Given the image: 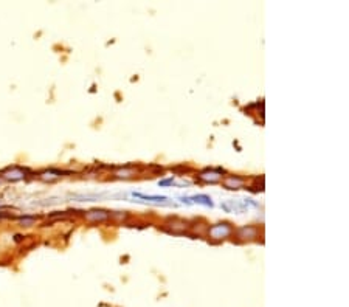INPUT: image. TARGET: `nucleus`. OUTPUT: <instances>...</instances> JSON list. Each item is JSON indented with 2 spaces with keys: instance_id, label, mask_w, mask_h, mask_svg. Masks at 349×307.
I'll return each instance as SVG.
<instances>
[{
  "instance_id": "obj_1",
  "label": "nucleus",
  "mask_w": 349,
  "mask_h": 307,
  "mask_svg": "<svg viewBox=\"0 0 349 307\" xmlns=\"http://www.w3.org/2000/svg\"><path fill=\"white\" fill-rule=\"evenodd\" d=\"M210 233L213 237H225L230 234V228L227 225H217V227H213L210 230Z\"/></svg>"
},
{
  "instance_id": "obj_2",
  "label": "nucleus",
  "mask_w": 349,
  "mask_h": 307,
  "mask_svg": "<svg viewBox=\"0 0 349 307\" xmlns=\"http://www.w3.org/2000/svg\"><path fill=\"white\" fill-rule=\"evenodd\" d=\"M191 200H194L196 203H200V205H205V207H213V202L208 196H203V194H199V196H194L191 197Z\"/></svg>"
},
{
  "instance_id": "obj_3",
  "label": "nucleus",
  "mask_w": 349,
  "mask_h": 307,
  "mask_svg": "<svg viewBox=\"0 0 349 307\" xmlns=\"http://www.w3.org/2000/svg\"><path fill=\"white\" fill-rule=\"evenodd\" d=\"M134 196L146 199V200H152V202H165V200H168L165 196H145V194H140V193H134Z\"/></svg>"
},
{
  "instance_id": "obj_4",
  "label": "nucleus",
  "mask_w": 349,
  "mask_h": 307,
  "mask_svg": "<svg viewBox=\"0 0 349 307\" xmlns=\"http://www.w3.org/2000/svg\"><path fill=\"white\" fill-rule=\"evenodd\" d=\"M95 214H88L87 217L90 221H93V219H106L107 214H101V211H93Z\"/></svg>"
},
{
  "instance_id": "obj_5",
  "label": "nucleus",
  "mask_w": 349,
  "mask_h": 307,
  "mask_svg": "<svg viewBox=\"0 0 349 307\" xmlns=\"http://www.w3.org/2000/svg\"><path fill=\"white\" fill-rule=\"evenodd\" d=\"M22 175H23V172H20V171H12L8 174V178H22Z\"/></svg>"
}]
</instances>
